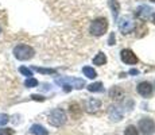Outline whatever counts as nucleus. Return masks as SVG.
<instances>
[{"label":"nucleus","mask_w":155,"mask_h":135,"mask_svg":"<svg viewBox=\"0 0 155 135\" xmlns=\"http://www.w3.org/2000/svg\"><path fill=\"white\" fill-rule=\"evenodd\" d=\"M57 85H61L66 92L71 89H81L85 86V81L82 79H76V77H61V79H55Z\"/></svg>","instance_id":"1"},{"label":"nucleus","mask_w":155,"mask_h":135,"mask_svg":"<svg viewBox=\"0 0 155 135\" xmlns=\"http://www.w3.org/2000/svg\"><path fill=\"white\" fill-rule=\"evenodd\" d=\"M34 54H35V50L31 46H28V45L20 43L14 47V56L19 61H28V59H31L34 57Z\"/></svg>","instance_id":"2"},{"label":"nucleus","mask_w":155,"mask_h":135,"mask_svg":"<svg viewBox=\"0 0 155 135\" xmlns=\"http://www.w3.org/2000/svg\"><path fill=\"white\" fill-rule=\"evenodd\" d=\"M68 120V116H66V112L61 108H55L51 112L49 113V123L54 127H61L64 126Z\"/></svg>","instance_id":"3"},{"label":"nucleus","mask_w":155,"mask_h":135,"mask_svg":"<svg viewBox=\"0 0 155 135\" xmlns=\"http://www.w3.org/2000/svg\"><path fill=\"white\" fill-rule=\"evenodd\" d=\"M107 29H108V22H107L105 18H97V19H94L93 22L91 23L89 31H91V34L94 35V37H101V35H104V32L107 31Z\"/></svg>","instance_id":"4"},{"label":"nucleus","mask_w":155,"mask_h":135,"mask_svg":"<svg viewBox=\"0 0 155 135\" xmlns=\"http://www.w3.org/2000/svg\"><path fill=\"white\" fill-rule=\"evenodd\" d=\"M139 130L143 135H153L155 133V123L150 118H143L139 122Z\"/></svg>","instance_id":"5"},{"label":"nucleus","mask_w":155,"mask_h":135,"mask_svg":"<svg viewBox=\"0 0 155 135\" xmlns=\"http://www.w3.org/2000/svg\"><path fill=\"white\" fill-rule=\"evenodd\" d=\"M120 58H121V61H123L124 64H127V65H135V64H138V61H139L138 57H136V54L134 53L131 49L121 50Z\"/></svg>","instance_id":"6"},{"label":"nucleus","mask_w":155,"mask_h":135,"mask_svg":"<svg viewBox=\"0 0 155 135\" xmlns=\"http://www.w3.org/2000/svg\"><path fill=\"white\" fill-rule=\"evenodd\" d=\"M135 22H134L132 19H130V18H123V19L119 22V30H120L123 34H130V32H132L134 30H135Z\"/></svg>","instance_id":"7"},{"label":"nucleus","mask_w":155,"mask_h":135,"mask_svg":"<svg viewBox=\"0 0 155 135\" xmlns=\"http://www.w3.org/2000/svg\"><path fill=\"white\" fill-rule=\"evenodd\" d=\"M151 14H153V8H151L150 5H146V4L139 5L135 11V16L139 18V19H142V20L148 19V16H150Z\"/></svg>","instance_id":"8"},{"label":"nucleus","mask_w":155,"mask_h":135,"mask_svg":"<svg viewBox=\"0 0 155 135\" xmlns=\"http://www.w3.org/2000/svg\"><path fill=\"white\" fill-rule=\"evenodd\" d=\"M108 115L112 122H120L123 119V111L116 106H111L108 110Z\"/></svg>","instance_id":"9"},{"label":"nucleus","mask_w":155,"mask_h":135,"mask_svg":"<svg viewBox=\"0 0 155 135\" xmlns=\"http://www.w3.org/2000/svg\"><path fill=\"white\" fill-rule=\"evenodd\" d=\"M138 93L144 96V97H148L153 93V85L150 83H147V81H143L138 85Z\"/></svg>","instance_id":"10"},{"label":"nucleus","mask_w":155,"mask_h":135,"mask_svg":"<svg viewBox=\"0 0 155 135\" xmlns=\"http://www.w3.org/2000/svg\"><path fill=\"white\" fill-rule=\"evenodd\" d=\"M101 107V101L99 99H94V97H91L88 101H86V111H88L89 113L92 112H96V111H99V108Z\"/></svg>","instance_id":"11"},{"label":"nucleus","mask_w":155,"mask_h":135,"mask_svg":"<svg viewBox=\"0 0 155 135\" xmlns=\"http://www.w3.org/2000/svg\"><path fill=\"white\" fill-rule=\"evenodd\" d=\"M30 133L34 135H49V131L42 124H32L31 128H30Z\"/></svg>","instance_id":"12"},{"label":"nucleus","mask_w":155,"mask_h":135,"mask_svg":"<svg viewBox=\"0 0 155 135\" xmlns=\"http://www.w3.org/2000/svg\"><path fill=\"white\" fill-rule=\"evenodd\" d=\"M69 111H70V115H71V118H74V119L80 118V115H81V113H82L81 107H80L77 103H73V104H71V106L69 107Z\"/></svg>","instance_id":"13"},{"label":"nucleus","mask_w":155,"mask_h":135,"mask_svg":"<svg viewBox=\"0 0 155 135\" xmlns=\"http://www.w3.org/2000/svg\"><path fill=\"white\" fill-rule=\"evenodd\" d=\"M105 62H107V56H105L104 53H101V52L93 58V64H94V65H99V66L104 65Z\"/></svg>","instance_id":"14"},{"label":"nucleus","mask_w":155,"mask_h":135,"mask_svg":"<svg viewBox=\"0 0 155 135\" xmlns=\"http://www.w3.org/2000/svg\"><path fill=\"white\" fill-rule=\"evenodd\" d=\"M109 97L119 100L120 97H123V92H121V89L119 88V86H115V88H112L111 91H109Z\"/></svg>","instance_id":"15"},{"label":"nucleus","mask_w":155,"mask_h":135,"mask_svg":"<svg viewBox=\"0 0 155 135\" xmlns=\"http://www.w3.org/2000/svg\"><path fill=\"white\" fill-rule=\"evenodd\" d=\"M82 73L85 74L88 79H94V77L97 76V73H96V70H94L93 68H91V66H85V68H82Z\"/></svg>","instance_id":"16"},{"label":"nucleus","mask_w":155,"mask_h":135,"mask_svg":"<svg viewBox=\"0 0 155 135\" xmlns=\"http://www.w3.org/2000/svg\"><path fill=\"white\" fill-rule=\"evenodd\" d=\"M109 5H111V8H112V12H113V18H117V15H119V10H120V5H119V3H117V0H109Z\"/></svg>","instance_id":"17"},{"label":"nucleus","mask_w":155,"mask_h":135,"mask_svg":"<svg viewBox=\"0 0 155 135\" xmlns=\"http://www.w3.org/2000/svg\"><path fill=\"white\" fill-rule=\"evenodd\" d=\"M88 91H91V92H101L103 91V84L101 83L91 84V85H88Z\"/></svg>","instance_id":"18"},{"label":"nucleus","mask_w":155,"mask_h":135,"mask_svg":"<svg viewBox=\"0 0 155 135\" xmlns=\"http://www.w3.org/2000/svg\"><path fill=\"white\" fill-rule=\"evenodd\" d=\"M25 86H27V88H35V86H38V80L34 79V77H28L25 81Z\"/></svg>","instance_id":"19"},{"label":"nucleus","mask_w":155,"mask_h":135,"mask_svg":"<svg viewBox=\"0 0 155 135\" xmlns=\"http://www.w3.org/2000/svg\"><path fill=\"white\" fill-rule=\"evenodd\" d=\"M124 135H139V131L135 126H128V127L124 130Z\"/></svg>","instance_id":"20"},{"label":"nucleus","mask_w":155,"mask_h":135,"mask_svg":"<svg viewBox=\"0 0 155 135\" xmlns=\"http://www.w3.org/2000/svg\"><path fill=\"white\" fill-rule=\"evenodd\" d=\"M34 70L39 72V73H43V74H54L55 73L54 69H45V68H38V66H34Z\"/></svg>","instance_id":"21"},{"label":"nucleus","mask_w":155,"mask_h":135,"mask_svg":"<svg viewBox=\"0 0 155 135\" xmlns=\"http://www.w3.org/2000/svg\"><path fill=\"white\" fill-rule=\"evenodd\" d=\"M19 72L23 74V76L27 77V79L32 76V70H31V69H28V68H26V66H20L19 68Z\"/></svg>","instance_id":"22"},{"label":"nucleus","mask_w":155,"mask_h":135,"mask_svg":"<svg viewBox=\"0 0 155 135\" xmlns=\"http://www.w3.org/2000/svg\"><path fill=\"white\" fill-rule=\"evenodd\" d=\"M10 122V116L5 113H0V126H4Z\"/></svg>","instance_id":"23"},{"label":"nucleus","mask_w":155,"mask_h":135,"mask_svg":"<svg viewBox=\"0 0 155 135\" xmlns=\"http://www.w3.org/2000/svg\"><path fill=\"white\" fill-rule=\"evenodd\" d=\"M0 135H14V130L12 128H3L0 130Z\"/></svg>","instance_id":"24"},{"label":"nucleus","mask_w":155,"mask_h":135,"mask_svg":"<svg viewBox=\"0 0 155 135\" xmlns=\"http://www.w3.org/2000/svg\"><path fill=\"white\" fill-rule=\"evenodd\" d=\"M115 41H116V37H115V34H112L109 35V39H108V45L109 46H112V45H115Z\"/></svg>","instance_id":"25"},{"label":"nucleus","mask_w":155,"mask_h":135,"mask_svg":"<svg viewBox=\"0 0 155 135\" xmlns=\"http://www.w3.org/2000/svg\"><path fill=\"white\" fill-rule=\"evenodd\" d=\"M31 99L32 100H37V101H43L45 100L43 96H39V95H31Z\"/></svg>","instance_id":"26"},{"label":"nucleus","mask_w":155,"mask_h":135,"mask_svg":"<svg viewBox=\"0 0 155 135\" xmlns=\"http://www.w3.org/2000/svg\"><path fill=\"white\" fill-rule=\"evenodd\" d=\"M139 70H136V69H132V70H130V74H138Z\"/></svg>","instance_id":"27"},{"label":"nucleus","mask_w":155,"mask_h":135,"mask_svg":"<svg viewBox=\"0 0 155 135\" xmlns=\"http://www.w3.org/2000/svg\"><path fill=\"white\" fill-rule=\"evenodd\" d=\"M153 22H154V25H155V15L153 16Z\"/></svg>","instance_id":"28"},{"label":"nucleus","mask_w":155,"mask_h":135,"mask_svg":"<svg viewBox=\"0 0 155 135\" xmlns=\"http://www.w3.org/2000/svg\"><path fill=\"white\" fill-rule=\"evenodd\" d=\"M0 34H2V26H0Z\"/></svg>","instance_id":"29"},{"label":"nucleus","mask_w":155,"mask_h":135,"mask_svg":"<svg viewBox=\"0 0 155 135\" xmlns=\"http://www.w3.org/2000/svg\"><path fill=\"white\" fill-rule=\"evenodd\" d=\"M151 2H154V3H155V0H151Z\"/></svg>","instance_id":"30"}]
</instances>
